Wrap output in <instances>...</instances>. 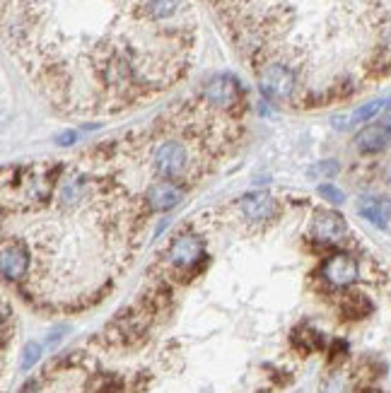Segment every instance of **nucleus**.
Listing matches in <instances>:
<instances>
[{"label":"nucleus","mask_w":391,"mask_h":393,"mask_svg":"<svg viewBox=\"0 0 391 393\" xmlns=\"http://www.w3.org/2000/svg\"><path fill=\"white\" fill-rule=\"evenodd\" d=\"M357 213H360L365 220H370L372 225L389 227V222H391V200L365 198V200H360V205H357Z\"/></svg>","instance_id":"nucleus-11"},{"label":"nucleus","mask_w":391,"mask_h":393,"mask_svg":"<svg viewBox=\"0 0 391 393\" xmlns=\"http://www.w3.org/2000/svg\"><path fill=\"white\" fill-rule=\"evenodd\" d=\"M391 145V121L370 123L355 136V148L362 155H375V152L387 150Z\"/></svg>","instance_id":"nucleus-10"},{"label":"nucleus","mask_w":391,"mask_h":393,"mask_svg":"<svg viewBox=\"0 0 391 393\" xmlns=\"http://www.w3.org/2000/svg\"><path fill=\"white\" fill-rule=\"evenodd\" d=\"M205 256V244L193 230L179 232L172 239L169 249L165 251V261L174 272H186V270H198Z\"/></svg>","instance_id":"nucleus-1"},{"label":"nucleus","mask_w":391,"mask_h":393,"mask_svg":"<svg viewBox=\"0 0 391 393\" xmlns=\"http://www.w3.org/2000/svg\"><path fill=\"white\" fill-rule=\"evenodd\" d=\"M384 109H389V111H391V97L387 99V106H384Z\"/></svg>","instance_id":"nucleus-20"},{"label":"nucleus","mask_w":391,"mask_h":393,"mask_svg":"<svg viewBox=\"0 0 391 393\" xmlns=\"http://www.w3.org/2000/svg\"><path fill=\"white\" fill-rule=\"evenodd\" d=\"M235 205L242 213V218L251 225H266L278 215V200L270 198L268 193H247Z\"/></svg>","instance_id":"nucleus-5"},{"label":"nucleus","mask_w":391,"mask_h":393,"mask_svg":"<svg viewBox=\"0 0 391 393\" xmlns=\"http://www.w3.org/2000/svg\"><path fill=\"white\" fill-rule=\"evenodd\" d=\"M321 277H324L326 282L331 285V287H350L352 282H357V277H360V265H357L355 258L350 256V253H333L324 261L321 265Z\"/></svg>","instance_id":"nucleus-3"},{"label":"nucleus","mask_w":391,"mask_h":393,"mask_svg":"<svg viewBox=\"0 0 391 393\" xmlns=\"http://www.w3.org/2000/svg\"><path fill=\"white\" fill-rule=\"evenodd\" d=\"M372 312V304L365 295H348L340 302V314L350 321H360Z\"/></svg>","instance_id":"nucleus-13"},{"label":"nucleus","mask_w":391,"mask_h":393,"mask_svg":"<svg viewBox=\"0 0 391 393\" xmlns=\"http://www.w3.org/2000/svg\"><path fill=\"white\" fill-rule=\"evenodd\" d=\"M295 85H298V78H295L293 68L283 66V63H273L266 71L261 73V80H258V87L261 92L270 99H288L293 94Z\"/></svg>","instance_id":"nucleus-4"},{"label":"nucleus","mask_w":391,"mask_h":393,"mask_svg":"<svg viewBox=\"0 0 391 393\" xmlns=\"http://www.w3.org/2000/svg\"><path fill=\"white\" fill-rule=\"evenodd\" d=\"M312 232L321 244H340L348 237V222L336 210H317L312 220Z\"/></svg>","instance_id":"nucleus-6"},{"label":"nucleus","mask_w":391,"mask_h":393,"mask_svg":"<svg viewBox=\"0 0 391 393\" xmlns=\"http://www.w3.org/2000/svg\"><path fill=\"white\" fill-rule=\"evenodd\" d=\"M319 195L326 203H331V205H340V203L345 200V193L340 191V188L331 186V183H321V186H319Z\"/></svg>","instance_id":"nucleus-17"},{"label":"nucleus","mask_w":391,"mask_h":393,"mask_svg":"<svg viewBox=\"0 0 391 393\" xmlns=\"http://www.w3.org/2000/svg\"><path fill=\"white\" fill-rule=\"evenodd\" d=\"M153 169L165 181H176L188 172V150L181 143H160L153 152Z\"/></svg>","instance_id":"nucleus-2"},{"label":"nucleus","mask_w":391,"mask_h":393,"mask_svg":"<svg viewBox=\"0 0 391 393\" xmlns=\"http://www.w3.org/2000/svg\"><path fill=\"white\" fill-rule=\"evenodd\" d=\"M73 141H75L73 133H66V136H61V138H59V143H61V145H68V143H73Z\"/></svg>","instance_id":"nucleus-19"},{"label":"nucleus","mask_w":391,"mask_h":393,"mask_svg":"<svg viewBox=\"0 0 391 393\" xmlns=\"http://www.w3.org/2000/svg\"><path fill=\"white\" fill-rule=\"evenodd\" d=\"M203 97L210 106H218V109H227L232 106L239 97V85L232 75H213L210 80L205 82L203 87Z\"/></svg>","instance_id":"nucleus-8"},{"label":"nucleus","mask_w":391,"mask_h":393,"mask_svg":"<svg viewBox=\"0 0 391 393\" xmlns=\"http://www.w3.org/2000/svg\"><path fill=\"white\" fill-rule=\"evenodd\" d=\"M293 343L298 345L302 352H312V350H319L321 347V338H319V333L314 331V328L300 326L293 335Z\"/></svg>","instance_id":"nucleus-15"},{"label":"nucleus","mask_w":391,"mask_h":393,"mask_svg":"<svg viewBox=\"0 0 391 393\" xmlns=\"http://www.w3.org/2000/svg\"><path fill=\"white\" fill-rule=\"evenodd\" d=\"M384 106H387V99H375V101H370V104H365L360 106L355 113L350 116V123H365V121H370L375 113H380Z\"/></svg>","instance_id":"nucleus-16"},{"label":"nucleus","mask_w":391,"mask_h":393,"mask_svg":"<svg viewBox=\"0 0 391 393\" xmlns=\"http://www.w3.org/2000/svg\"><path fill=\"white\" fill-rule=\"evenodd\" d=\"M181 5H184L181 0H145L143 15L150 22H167L181 10Z\"/></svg>","instance_id":"nucleus-12"},{"label":"nucleus","mask_w":391,"mask_h":393,"mask_svg":"<svg viewBox=\"0 0 391 393\" xmlns=\"http://www.w3.org/2000/svg\"><path fill=\"white\" fill-rule=\"evenodd\" d=\"M39 357H41V345L39 343H29L22 352V362H20L22 369H31V367L39 362Z\"/></svg>","instance_id":"nucleus-18"},{"label":"nucleus","mask_w":391,"mask_h":393,"mask_svg":"<svg viewBox=\"0 0 391 393\" xmlns=\"http://www.w3.org/2000/svg\"><path fill=\"white\" fill-rule=\"evenodd\" d=\"M31 256H29V246L17 239H5L3 244V277L8 282L22 280L29 272Z\"/></svg>","instance_id":"nucleus-7"},{"label":"nucleus","mask_w":391,"mask_h":393,"mask_svg":"<svg viewBox=\"0 0 391 393\" xmlns=\"http://www.w3.org/2000/svg\"><path fill=\"white\" fill-rule=\"evenodd\" d=\"M184 200V191H181L179 186H176L174 181H157L153 186L145 191V203L150 205V210L155 213H167L176 208L179 203Z\"/></svg>","instance_id":"nucleus-9"},{"label":"nucleus","mask_w":391,"mask_h":393,"mask_svg":"<svg viewBox=\"0 0 391 393\" xmlns=\"http://www.w3.org/2000/svg\"><path fill=\"white\" fill-rule=\"evenodd\" d=\"M123 382L113 374H99L92 382H87V393H121Z\"/></svg>","instance_id":"nucleus-14"}]
</instances>
